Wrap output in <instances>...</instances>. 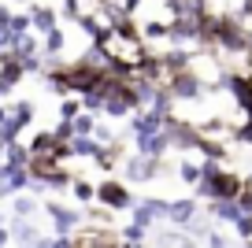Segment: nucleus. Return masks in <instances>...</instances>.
Instances as JSON below:
<instances>
[{
  "label": "nucleus",
  "mask_w": 252,
  "mask_h": 248,
  "mask_svg": "<svg viewBox=\"0 0 252 248\" xmlns=\"http://www.w3.org/2000/svg\"><path fill=\"white\" fill-rule=\"evenodd\" d=\"M234 230L241 233L245 241H252V211H241V215H237V222H234Z\"/></svg>",
  "instance_id": "24"
},
{
  "label": "nucleus",
  "mask_w": 252,
  "mask_h": 248,
  "mask_svg": "<svg viewBox=\"0 0 252 248\" xmlns=\"http://www.w3.org/2000/svg\"><path fill=\"white\" fill-rule=\"evenodd\" d=\"M193 215H197V196H193V200H171L167 204V218L178 222V226H186Z\"/></svg>",
  "instance_id": "9"
},
{
  "label": "nucleus",
  "mask_w": 252,
  "mask_h": 248,
  "mask_svg": "<svg viewBox=\"0 0 252 248\" xmlns=\"http://www.w3.org/2000/svg\"><path fill=\"white\" fill-rule=\"evenodd\" d=\"M219 89H226V93L237 100V108L245 111V119H252V78H249V74L230 70V74L219 78Z\"/></svg>",
  "instance_id": "2"
},
{
  "label": "nucleus",
  "mask_w": 252,
  "mask_h": 248,
  "mask_svg": "<svg viewBox=\"0 0 252 248\" xmlns=\"http://www.w3.org/2000/svg\"><path fill=\"white\" fill-rule=\"evenodd\" d=\"M178 178L182 182H189V186H197V182H200V163H182V167H178Z\"/></svg>",
  "instance_id": "20"
},
{
  "label": "nucleus",
  "mask_w": 252,
  "mask_h": 248,
  "mask_svg": "<svg viewBox=\"0 0 252 248\" xmlns=\"http://www.w3.org/2000/svg\"><path fill=\"white\" fill-rule=\"evenodd\" d=\"M230 137H234L237 145H249V148H252V119H245L241 126H234V130H230Z\"/></svg>",
  "instance_id": "19"
},
{
  "label": "nucleus",
  "mask_w": 252,
  "mask_h": 248,
  "mask_svg": "<svg viewBox=\"0 0 252 248\" xmlns=\"http://www.w3.org/2000/svg\"><path fill=\"white\" fill-rule=\"evenodd\" d=\"M8 241H11V233L4 230V226H0V245H8Z\"/></svg>",
  "instance_id": "29"
},
{
  "label": "nucleus",
  "mask_w": 252,
  "mask_h": 248,
  "mask_svg": "<svg viewBox=\"0 0 252 248\" xmlns=\"http://www.w3.org/2000/svg\"><path fill=\"white\" fill-rule=\"evenodd\" d=\"M4 155H8V163H15V167H26V163H30V148L19 145V141H8Z\"/></svg>",
  "instance_id": "15"
},
{
  "label": "nucleus",
  "mask_w": 252,
  "mask_h": 248,
  "mask_svg": "<svg viewBox=\"0 0 252 248\" xmlns=\"http://www.w3.org/2000/svg\"><path fill=\"white\" fill-rule=\"evenodd\" d=\"M45 211L52 215V222H56V230H60V233L74 230V226L82 222V211H71V208H63V204H56V200H48Z\"/></svg>",
  "instance_id": "7"
},
{
  "label": "nucleus",
  "mask_w": 252,
  "mask_h": 248,
  "mask_svg": "<svg viewBox=\"0 0 252 248\" xmlns=\"http://www.w3.org/2000/svg\"><path fill=\"white\" fill-rule=\"evenodd\" d=\"M119 241H123V245H145V226H137V222H134V226H126Z\"/></svg>",
  "instance_id": "21"
},
{
  "label": "nucleus",
  "mask_w": 252,
  "mask_h": 248,
  "mask_svg": "<svg viewBox=\"0 0 252 248\" xmlns=\"http://www.w3.org/2000/svg\"><path fill=\"white\" fill-rule=\"evenodd\" d=\"M96 204H104L108 211H130L134 208V196H130V189L123 186V182H100L96 186Z\"/></svg>",
  "instance_id": "3"
},
{
  "label": "nucleus",
  "mask_w": 252,
  "mask_h": 248,
  "mask_svg": "<svg viewBox=\"0 0 252 248\" xmlns=\"http://www.w3.org/2000/svg\"><path fill=\"white\" fill-rule=\"evenodd\" d=\"M167 86H171L174 100H200V96H208V93H212V89H208L204 82H200V78L193 74V67L167 74Z\"/></svg>",
  "instance_id": "1"
},
{
  "label": "nucleus",
  "mask_w": 252,
  "mask_h": 248,
  "mask_svg": "<svg viewBox=\"0 0 252 248\" xmlns=\"http://www.w3.org/2000/svg\"><path fill=\"white\" fill-rule=\"evenodd\" d=\"M123 171L130 182H152L159 174V155H145V152H134L130 159L123 163Z\"/></svg>",
  "instance_id": "4"
},
{
  "label": "nucleus",
  "mask_w": 252,
  "mask_h": 248,
  "mask_svg": "<svg viewBox=\"0 0 252 248\" xmlns=\"http://www.w3.org/2000/svg\"><path fill=\"white\" fill-rule=\"evenodd\" d=\"M33 30V23H30V11H26V15H11V33H30Z\"/></svg>",
  "instance_id": "25"
},
{
  "label": "nucleus",
  "mask_w": 252,
  "mask_h": 248,
  "mask_svg": "<svg viewBox=\"0 0 252 248\" xmlns=\"http://www.w3.org/2000/svg\"><path fill=\"white\" fill-rule=\"evenodd\" d=\"M167 26L171 23H163V19H149V23H141V37L145 41H167Z\"/></svg>",
  "instance_id": "14"
},
{
  "label": "nucleus",
  "mask_w": 252,
  "mask_h": 248,
  "mask_svg": "<svg viewBox=\"0 0 252 248\" xmlns=\"http://www.w3.org/2000/svg\"><path fill=\"white\" fill-rule=\"evenodd\" d=\"M130 211H134V222H137V226H145V230H152V222H156V215H152V211L145 208V204H134V208H130Z\"/></svg>",
  "instance_id": "22"
},
{
  "label": "nucleus",
  "mask_w": 252,
  "mask_h": 248,
  "mask_svg": "<svg viewBox=\"0 0 252 248\" xmlns=\"http://www.w3.org/2000/svg\"><path fill=\"white\" fill-rule=\"evenodd\" d=\"M11 241H19V245H37L41 233L33 222H26L23 215H15V222H11Z\"/></svg>",
  "instance_id": "10"
},
{
  "label": "nucleus",
  "mask_w": 252,
  "mask_h": 248,
  "mask_svg": "<svg viewBox=\"0 0 252 248\" xmlns=\"http://www.w3.org/2000/svg\"><path fill=\"white\" fill-rule=\"evenodd\" d=\"M245 56H252V30H249V41H245Z\"/></svg>",
  "instance_id": "31"
},
{
  "label": "nucleus",
  "mask_w": 252,
  "mask_h": 248,
  "mask_svg": "<svg viewBox=\"0 0 252 248\" xmlns=\"http://www.w3.org/2000/svg\"><path fill=\"white\" fill-rule=\"evenodd\" d=\"M141 204H145V208H149L156 218H167V200H163V196H145Z\"/></svg>",
  "instance_id": "23"
},
{
  "label": "nucleus",
  "mask_w": 252,
  "mask_h": 248,
  "mask_svg": "<svg viewBox=\"0 0 252 248\" xmlns=\"http://www.w3.org/2000/svg\"><path fill=\"white\" fill-rule=\"evenodd\" d=\"M11 119H15L19 126H30L33 123V100H19L15 108H11Z\"/></svg>",
  "instance_id": "16"
},
{
  "label": "nucleus",
  "mask_w": 252,
  "mask_h": 248,
  "mask_svg": "<svg viewBox=\"0 0 252 248\" xmlns=\"http://www.w3.org/2000/svg\"><path fill=\"white\" fill-rule=\"evenodd\" d=\"M134 152H145V155H159L163 159V152L171 148V133L167 130H156V133H134Z\"/></svg>",
  "instance_id": "5"
},
{
  "label": "nucleus",
  "mask_w": 252,
  "mask_h": 248,
  "mask_svg": "<svg viewBox=\"0 0 252 248\" xmlns=\"http://www.w3.org/2000/svg\"><path fill=\"white\" fill-rule=\"evenodd\" d=\"M8 115H11V108H0V126L8 123Z\"/></svg>",
  "instance_id": "30"
},
{
  "label": "nucleus",
  "mask_w": 252,
  "mask_h": 248,
  "mask_svg": "<svg viewBox=\"0 0 252 248\" xmlns=\"http://www.w3.org/2000/svg\"><path fill=\"white\" fill-rule=\"evenodd\" d=\"M26 70H23V63L15 60V56H4L0 60V96H8L11 89L19 86V78H23Z\"/></svg>",
  "instance_id": "6"
},
{
  "label": "nucleus",
  "mask_w": 252,
  "mask_h": 248,
  "mask_svg": "<svg viewBox=\"0 0 252 248\" xmlns=\"http://www.w3.org/2000/svg\"><path fill=\"white\" fill-rule=\"evenodd\" d=\"M4 148H8V137H4V133H0V155H4Z\"/></svg>",
  "instance_id": "32"
},
{
  "label": "nucleus",
  "mask_w": 252,
  "mask_h": 248,
  "mask_svg": "<svg viewBox=\"0 0 252 248\" xmlns=\"http://www.w3.org/2000/svg\"><path fill=\"white\" fill-rule=\"evenodd\" d=\"M237 19H252V0H241V8H237Z\"/></svg>",
  "instance_id": "28"
},
{
  "label": "nucleus",
  "mask_w": 252,
  "mask_h": 248,
  "mask_svg": "<svg viewBox=\"0 0 252 248\" xmlns=\"http://www.w3.org/2000/svg\"><path fill=\"white\" fill-rule=\"evenodd\" d=\"M63 48H67V33H63L60 26H56V30H48V33H45V56L56 63V56H60Z\"/></svg>",
  "instance_id": "13"
},
{
  "label": "nucleus",
  "mask_w": 252,
  "mask_h": 248,
  "mask_svg": "<svg viewBox=\"0 0 252 248\" xmlns=\"http://www.w3.org/2000/svg\"><path fill=\"white\" fill-rule=\"evenodd\" d=\"M15 4H26V0H15Z\"/></svg>",
  "instance_id": "34"
},
{
  "label": "nucleus",
  "mask_w": 252,
  "mask_h": 248,
  "mask_svg": "<svg viewBox=\"0 0 252 248\" xmlns=\"http://www.w3.org/2000/svg\"><path fill=\"white\" fill-rule=\"evenodd\" d=\"M71 193L78 196L82 204H93V200H96V186H89V182H82V178L71 182Z\"/></svg>",
  "instance_id": "17"
},
{
  "label": "nucleus",
  "mask_w": 252,
  "mask_h": 248,
  "mask_svg": "<svg viewBox=\"0 0 252 248\" xmlns=\"http://www.w3.org/2000/svg\"><path fill=\"white\" fill-rule=\"evenodd\" d=\"M245 182H252V171H249V178H245Z\"/></svg>",
  "instance_id": "33"
},
{
  "label": "nucleus",
  "mask_w": 252,
  "mask_h": 248,
  "mask_svg": "<svg viewBox=\"0 0 252 248\" xmlns=\"http://www.w3.org/2000/svg\"><path fill=\"white\" fill-rule=\"evenodd\" d=\"M30 23H33V30H37V33H48V30L60 26V23H56V11L45 8V4H33V8H30Z\"/></svg>",
  "instance_id": "11"
},
{
  "label": "nucleus",
  "mask_w": 252,
  "mask_h": 248,
  "mask_svg": "<svg viewBox=\"0 0 252 248\" xmlns=\"http://www.w3.org/2000/svg\"><path fill=\"white\" fill-rule=\"evenodd\" d=\"M163 56V67H167V74H174V70H186V67H193V52H189L186 45H171L167 52H159Z\"/></svg>",
  "instance_id": "8"
},
{
  "label": "nucleus",
  "mask_w": 252,
  "mask_h": 248,
  "mask_svg": "<svg viewBox=\"0 0 252 248\" xmlns=\"http://www.w3.org/2000/svg\"><path fill=\"white\" fill-rule=\"evenodd\" d=\"M11 211H15V215H23V218H30L33 211H37V200H30V196L15 193V200H11Z\"/></svg>",
  "instance_id": "18"
},
{
  "label": "nucleus",
  "mask_w": 252,
  "mask_h": 248,
  "mask_svg": "<svg viewBox=\"0 0 252 248\" xmlns=\"http://www.w3.org/2000/svg\"><path fill=\"white\" fill-rule=\"evenodd\" d=\"M74 174L71 171H63V167H56V171L45 174V189H52V193H63V189H71Z\"/></svg>",
  "instance_id": "12"
},
{
  "label": "nucleus",
  "mask_w": 252,
  "mask_h": 248,
  "mask_svg": "<svg viewBox=\"0 0 252 248\" xmlns=\"http://www.w3.org/2000/svg\"><path fill=\"white\" fill-rule=\"evenodd\" d=\"M93 137L100 141V145H111V141H115V137H111V130H108L104 123H96V126H93Z\"/></svg>",
  "instance_id": "27"
},
{
  "label": "nucleus",
  "mask_w": 252,
  "mask_h": 248,
  "mask_svg": "<svg viewBox=\"0 0 252 248\" xmlns=\"http://www.w3.org/2000/svg\"><path fill=\"white\" fill-rule=\"evenodd\" d=\"M93 126H96V119L78 111V119H74V133H93Z\"/></svg>",
  "instance_id": "26"
}]
</instances>
